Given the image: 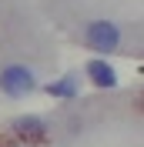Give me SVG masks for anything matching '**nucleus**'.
I'll list each match as a JSON object with an SVG mask.
<instances>
[{
    "mask_svg": "<svg viewBox=\"0 0 144 147\" xmlns=\"http://www.w3.org/2000/svg\"><path fill=\"white\" fill-rule=\"evenodd\" d=\"M84 44H87L90 50H97V54H111V50L121 47V30H117L111 20H94V24H87V30H84Z\"/></svg>",
    "mask_w": 144,
    "mask_h": 147,
    "instance_id": "obj_1",
    "label": "nucleus"
},
{
    "mask_svg": "<svg viewBox=\"0 0 144 147\" xmlns=\"http://www.w3.org/2000/svg\"><path fill=\"white\" fill-rule=\"evenodd\" d=\"M34 87H37V77H34V70H30V67L10 64L7 70L0 74V90L10 94V97H27Z\"/></svg>",
    "mask_w": 144,
    "mask_h": 147,
    "instance_id": "obj_2",
    "label": "nucleus"
},
{
    "mask_svg": "<svg viewBox=\"0 0 144 147\" xmlns=\"http://www.w3.org/2000/svg\"><path fill=\"white\" fill-rule=\"evenodd\" d=\"M87 77L97 84V87H114L117 84V74H114V67H111L107 60H90L87 64Z\"/></svg>",
    "mask_w": 144,
    "mask_h": 147,
    "instance_id": "obj_3",
    "label": "nucleus"
},
{
    "mask_svg": "<svg viewBox=\"0 0 144 147\" xmlns=\"http://www.w3.org/2000/svg\"><path fill=\"white\" fill-rule=\"evenodd\" d=\"M47 94H50V97H67V100H74V97H77V74H67L64 80L50 84Z\"/></svg>",
    "mask_w": 144,
    "mask_h": 147,
    "instance_id": "obj_4",
    "label": "nucleus"
},
{
    "mask_svg": "<svg viewBox=\"0 0 144 147\" xmlns=\"http://www.w3.org/2000/svg\"><path fill=\"white\" fill-rule=\"evenodd\" d=\"M14 130L20 137H40L44 134V120L40 117H17L14 120Z\"/></svg>",
    "mask_w": 144,
    "mask_h": 147,
    "instance_id": "obj_5",
    "label": "nucleus"
}]
</instances>
